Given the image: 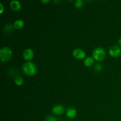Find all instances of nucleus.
Wrapping results in <instances>:
<instances>
[{
  "mask_svg": "<svg viewBox=\"0 0 121 121\" xmlns=\"http://www.w3.org/2000/svg\"><path fill=\"white\" fill-rule=\"evenodd\" d=\"M22 72L27 76H33L36 74L37 69L35 64L30 61L24 63L22 67Z\"/></svg>",
  "mask_w": 121,
  "mask_h": 121,
  "instance_id": "nucleus-1",
  "label": "nucleus"
},
{
  "mask_svg": "<svg viewBox=\"0 0 121 121\" xmlns=\"http://www.w3.org/2000/svg\"><path fill=\"white\" fill-rule=\"evenodd\" d=\"M12 56V51L8 47H4L0 50V59L2 62H7Z\"/></svg>",
  "mask_w": 121,
  "mask_h": 121,
  "instance_id": "nucleus-2",
  "label": "nucleus"
},
{
  "mask_svg": "<svg viewBox=\"0 0 121 121\" xmlns=\"http://www.w3.org/2000/svg\"><path fill=\"white\" fill-rule=\"evenodd\" d=\"M106 52L102 47H97L93 52V57L98 61H101L105 58Z\"/></svg>",
  "mask_w": 121,
  "mask_h": 121,
  "instance_id": "nucleus-3",
  "label": "nucleus"
},
{
  "mask_svg": "<svg viewBox=\"0 0 121 121\" xmlns=\"http://www.w3.org/2000/svg\"><path fill=\"white\" fill-rule=\"evenodd\" d=\"M109 53L110 56L113 57H117L121 53V49L120 47L117 45H114L110 47L109 50Z\"/></svg>",
  "mask_w": 121,
  "mask_h": 121,
  "instance_id": "nucleus-4",
  "label": "nucleus"
},
{
  "mask_svg": "<svg viewBox=\"0 0 121 121\" xmlns=\"http://www.w3.org/2000/svg\"><path fill=\"white\" fill-rule=\"evenodd\" d=\"M73 55L76 59H82L86 56V53L83 50L80 48H76L73 50Z\"/></svg>",
  "mask_w": 121,
  "mask_h": 121,
  "instance_id": "nucleus-5",
  "label": "nucleus"
},
{
  "mask_svg": "<svg viewBox=\"0 0 121 121\" xmlns=\"http://www.w3.org/2000/svg\"><path fill=\"white\" fill-rule=\"evenodd\" d=\"M52 112L54 115H61L65 112V107L61 105H55L52 109Z\"/></svg>",
  "mask_w": 121,
  "mask_h": 121,
  "instance_id": "nucleus-6",
  "label": "nucleus"
},
{
  "mask_svg": "<svg viewBox=\"0 0 121 121\" xmlns=\"http://www.w3.org/2000/svg\"><path fill=\"white\" fill-rule=\"evenodd\" d=\"M34 57V52L31 48H27L23 52V57L25 60H29L32 59Z\"/></svg>",
  "mask_w": 121,
  "mask_h": 121,
  "instance_id": "nucleus-7",
  "label": "nucleus"
},
{
  "mask_svg": "<svg viewBox=\"0 0 121 121\" xmlns=\"http://www.w3.org/2000/svg\"><path fill=\"white\" fill-rule=\"evenodd\" d=\"M10 7L14 11H19L21 9V3L18 1L17 0H13L10 2Z\"/></svg>",
  "mask_w": 121,
  "mask_h": 121,
  "instance_id": "nucleus-8",
  "label": "nucleus"
},
{
  "mask_svg": "<svg viewBox=\"0 0 121 121\" xmlns=\"http://www.w3.org/2000/svg\"><path fill=\"white\" fill-rule=\"evenodd\" d=\"M66 115L70 118H73L76 115V111L73 108H69L66 111Z\"/></svg>",
  "mask_w": 121,
  "mask_h": 121,
  "instance_id": "nucleus-9",
  "label": "nucleus"
},
{
  "mask_svg": "<svg viewBox=\"0 0 121 121\" xmlns=\"http://www.w3.org/2000/svg\"><path fill=\"white\" fill-rule=\"evenodd\" d=\"M83 63L86 67H91L94 63V59L92 57H87L85 59Z\"/></svg>",
  "mask_w": 121,
  "mask_h": 121,
  "instance_id": "nucleus-10",
  "label": "nucleus"
},
{
  "mask_svg": "<svg viewBox=\"0 0 121 121\" xmlns=\"http://www.w3.org/2000/svg\"><path fill=\"white\" fill-rule=\"evenodd\" d=\"M24 25V22L23 20L18 19V20H16L14 22V26H14V27L15 29H20V28H21L23 27Z\"/></svg>",
  "mask_w": 121,
  "mask_h": 121,
  "instance_id": "nucleus-11",
  "label": "nucleus"
},
{
  "mask_svg": "<svg viewBox=\"0 0 121 121\" xmlns=\"http://www.w3.org/2000/svg\"><path fill=\"white\" fill-rule=\"evenodd\" d=\"M14 81H15V84L18 86H21L24 83L23 78L20 76H17L15 77Z\"/></svg>",
  "mask_w": 121,
  "mask_h": 121,
  "instance_id": "nucleus-12",
  "label": "nucleus"
},
{
  "mask_svg": "<svg viewBox=\"0 0 121 121\" xmlns=\"http://www.w3.org/2000/svg\"><path fill=\"white\" fill-rule=\"evenodd\" d=\"M13 27H14V26H12L10 23L9 24L8 23V24H7L5 26L4 31L5 32H7V33H8V32H10L11 31L13 30Z\"/></svg>",
  "mask_w": 121,
  "mask_h": 121,
  "instance_id": "nucleus-13",
  "label": "nucleus"
},
{
  "mask_svg": "<svg viewBox=\"0 0 121 121\" xmlns=\"http://www.w3.org/2000/svg\"><path fill=\"white\" fill-rule=\"evenodd\" d=\"M75 7L78 8H80L83 5V1L82 0H78L75 2Z\"/></svg>",
  "mask_w": 121,
  "mask_h": 121,
  "instance_id": "nucleus-14",
  "label": "nucleus"
},
{
  "mask_svg": "<svg viewBox=\"0 0 121 121\" xmlns=\"http://www.w3.org/2000/svg\"><path fill=\"white\" fill-rule=\"evenodd\" d=\"M95 69L96 71H98V72H100V71L102 70V66L100 63L96 64L95 66Z\"/></svg>",
  "mask_w": 121,
  "mask_h": 121,
  "instance_id": "nucleus-15",
  "label": "nucleus"
},
{
  "mask_svg": "<svg viewBox=\"0 0 121 121\" xmlns=\"http://www.w3.org/2000/svg\"><path fill=\"white\" fill-rule=\"evenodd\" d=\"M46 121H57V120L54 117L49 115L46 118Z\"/></svg>",
  "mask_w": 121,
  "mask_h": 121,
  "instance_id": "nucleus-16",
  "label": "nucleus"
},
{
  "mask_svg": "<svg viewBox=\"0 0 121 121\" xmlns=\"http://www.w3.org/2000/svg\"><path fill=\"white\" fill-rule=\"evenodd\" d=\"M0 8H0V13L2 14L4 11V7L3 5H2V3H0Z\"/></svg>",
  "mask_w": 121,
  "mask_h": 121,
  "instance_id": "nucleus-17",
  "label": "nucleus"
},
{
  "mask_svg": "<svg viewBox=\"0 0 121 121\" xmlns=\"http://www.w3.org/2000/svg\"><path fill=\"white\" fill-rule=\"evenodd\" d=\"M49 1H50L49 0H46V1H43V0H42V1H41V2H43V3H47V2H48Z\"/></svg>",
  "mask_w": 121,
  "mask_h": 121,
  "instance_id": "nucleus-18",
  "label": "nucleus"
},
{
  "mask_svg": "<svg viewBox=\"0 0 121 121\" xmlns=\"http://www.w3.org/2000/svg\"><path fill=\"white\" fill-rule=\"evenodd\" d=\"M118 42H119V44L120 45V46L121 47V38L120 39H119V41H118Z\"/></svg>",
  "mask_w": 121,
  "mask_h": 121,
  "instance_id": "nucleus-19",
  "label": "nucleus"
},
{
  "mask_svg": "<svg viewBox=\"0 0 121 121\" xmlns=\"http://www.w3.org/2000/svg\"><path fill=\"white\" fill-rule=\"evenodd\" d=\"M54 2H59V1H54Z\"/></svg>",
  "mask_w": 121,
  "mask_h": 121,
  "instance_id": "nucleus-20",
  "label": "nucleus"
}]
</instances>
